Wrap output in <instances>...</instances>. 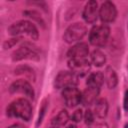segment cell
Listing matches in <instances>:
<instances>
[{"mask_svg":"<svg viewBox=\"0 0 128 128\" xmlns=\"http://www.w3.org/2000/svg\"><path fill=\"white\" fill-rule=\"evenodd\" d=\"M6 114L9 117L29 121L32 116V106L26 98H18L7 106Z\"/></svg>","mask_w":128,"mask_h":128,"instance_id":"6da1fadb","label":"cell"},{"mask_svg":"<svg viewBox=\"0 0 128 128\" xmlns=\"http://www.w3.org/2000/svg\"><path fill=\"white\" fill-rule=\"evenodd\" d=\"M8 33L15 37H29L31 40H37L39 37V32L36 26L27 20H19L14 22L8 27Z\"/></svg>","mask_w":128,"mask_h":128,"instance_id":"7a4b0ae2","label":"cell"},{"mask_svg":"<svg viewBox=\"0 0 128 128\" xmlns=\"http://www.w3.org/2000/svg\"><path fill=\"white\" fill-rule=\"evenodd\" d=\"M41 49L34 45L32 42H24L19 46L18 49H16L12 54V60L13 61H21V60H34L39 61L41 59Z\"/></svg>","mask_w":128,"mask_h":128,"instance_id":"3957f363","label":"cell"},{"mask_svg":"<svg viewBox=\"0 0 128 128\" xmlns=\"http://www.w3.org/2000/svg\"><path fill=\"white\" fill-rule=\"evenodd\" d=\"M109 35H110V28L108 25L106 24L96 25L90 30L89 42L93 46L102 47L107 43Z\"/></svg>","mask_w":128,"mask_h":128,"instance_id":"277c9868","label":"cell"},{"mask_svg":"<svg viewBox=\"0 0 128 128\" xmlns=\"http://www.w3.org/2000/svg\"><path fill=\"white\" fill-rule=\"evenodd\" d=\"M87 33L86 26L81 22H76L71 24L64 32L63 39L66 43H74L81 40Z\"/></svg>","mask_w":128,"mask_h":128,"instance_id":"5b68a950","label":"cell"},{"mask_svg":"<svg viewBox=\"0 0 128 128\" xmlns=\"http://www.w3.org/2000/svg\"><path fill=\"white\" fill-rule=\"evenodd\" d=\"M78 76L71 71H60L54 80V87L56 89H64L69 86H76L78 84Z\"/></svg>","mask_w":128,"mask_h":128,"instance_id":"8992f818","label":"cell"},{"mask_svg":"<svg viewBox=\"0 0 128 128\" xmlns=\"http://www.w3.org/2000/svg\"><path fill=\"white\" fill-rule=\"evenodd\" d=\"M68 67L76 76L86 75L91 69V63L87 58H72L68 60Z\"/></svg>","mask_w":128,"mask_h":128,"instance_id":"52a82bcc","label":"cell"},{"mask_svg":"<svg viewBox=\"0 0 128 128\" xmlns=\"http://www.w3.org/2000/svg\"><path fill=\"white\" fill-rule=\"evenodd\" d=\"M62 97L66 106L72 108L82 102V93L76 86H69L62 90Z\"/></svg>","mask_w":128,"mask_h":128,"instance_id":"ba28073f","label":"cell"},{"mask_svg":"<svg viewBox=\"0 0 128 128\" xmlns=\"http://www.w3.org/2000/svg\"><path fill=\"white\" fill-rule=\"evenodd\" d=\"M9 92L11 94H23L30 99H34L35 96V92L31 84L25 79H18L14 81L9 87Z\"/></svg>","mask_w":128,"mask_h":128,"instance_id":"9c48e42d","label":"cell"},{"mask_svg":"<svg viewBox=\"0 0 128 128\" xmlns=\"http://www.w3.org/2000/svg\"><path fill=\"white\" fill-rule=\"evenodd\" d=\"M117 17V8L111 1H105L99 8V18L103 23H111Z\"/></svg>","mask_w":128,"mask_h":128,"instance_id":"30bf717a","label":"cell"},{"mask_svg":"<svg viewBox=\"0 0 128 128\" xmlns=\"http://www.w3.org/2000/svg\"><path fill=\"white\" fill-rule=\"evenodd\" d=\"M99 16V10H98V4L95 0H90L86 3L84 6L82 17L85 20L86 23L92 24L94 23Z\"/></svg>","mask_w":128,"mask_h":128,"instance_id":"8fae6325","label":"cell"},{"mask_svg":"<svg viewBox=\"0 0 128 128\" xmlns=\"http://www.w3.org/2000/svg\"><path fill=\"white\" fill-rule=\"evenodd\" d=\"M88 54H89V47H88V44L85 42H80L73 45L67 52V56L69 59L86 58Z\"/></svg>","mask_w":128,"mask_h":128,"instance_id":"7c38bea8","label":"cell"},{"mask_svg":"<svg viewBox=\"0 0 128 128\" xmlns=\"http://www.w3.org/2000/svg\"><path fill=\"white\" fill-rule=\"evenodd\" d=\"M99 92H100L99 88L87 86V88L82 93V102L81 103L84 106H91V105L95 104L96 101L98 100L97 98H98Z\"/></svg>","mask_w":128,"mask_h":128,"instance_id":"4fadbf2b","label":"cell"},{"mask_svg":"<svg viewBox=\"0 0 128 128\" xmlns=\"http://www.w3.org/2000/svg\"><path fill=\"white\" fill-rule=\"evenodd\" d=\"M104 81L109 89H114L118 84V76L114 68L111 66H107L104 71Z\"/></svg>","mask_w":128,"mask_h":128,"instance_id":"5bb4252c","label":"cell"},{"mask_svg":"<svg viewBox=\"0 0 128 128\" xmlns=\"http://www.w3.org/2000/svg\"><path fill=\"white\" fill-rule=\"evenodd\" d=\"M108 109H109V105H108V101L105 98H100L96 101L95 103V107H94V115H96L98 118H105L108 114Z\"/></svg>","mask_w":128,"mask_h":128,"instance_id":"9a60e30c","label":"cell"},{"mask_svg":"<svg viewBox=\"0 0 128 128\" xmlns=\"http://www.w3.org/2000/svg\"><path fill=\"white\" fill-rule=\"evenodd\" d=\"M104 83V74L100 71L97 72H93L91 73L87 80H86V84L89 87H94V88H99L102 86V84Z\"/></svg>","mask_w":128,"mask_h":128,"instance_id":"2e32d148","label":"cell"},{"mask_svg":"<svg viewBox=\"0 0 128 128\" xmlns=\"http://www.w3.org/2000/svg\"><path fill=\"white\" fill-rule=\"evenodd\" d=\"M15 74H17V75H23L25 78H27L29 80H32V81H35V79H36L34 70L31 67L27 66V65H22V66L17 67L15 69Z\"/></svg>","mask_w":128,"mask_h":128,"instance_id":"e0dca14e","label":"cell"},{"mask_svg":"<svg viewBox=\"0 0 128 128\" xmlns=\"http://www.w3.org/2000/svg\"><path fill=\"white\" fill-rule=\"evenodd\" d=\"M91 62L96 67H101L106 63V56L101 50L95 49L91 53Z\"/></svg>","mask_w":128,"mask_h":128,"instance_id":"ac0fdd59","label":"cell"},{"mask_svg":"<svg viewBox=\"0 0 128 128\" xmlns=\"http://www.w3.org/2000/svg\"><path fill=\"white\" fill-rule=\"evenodd\" d=\"M69 120V114L66 110H61L51 121V124L55 127L64 126Z\"/></svg>","mask_w":128,"mask_h":128,"instance_id":"d6986e66","label":"cell"},{"mask_svg":"<svg viewBox=\"0 0 128 128\" xmlns=\"http://www.w3.org/2000/svg\"><path fill=\"white\" fill-rule=\"evenodd\" d=\"M24 14L27 16V17H30V18H33V19H35L37 22H39V23H41V25L42 26H44V21H43V19L41 18V15H39V13L38 12H36V11H25L24 12Z\"/></svg>","mask_w":128,"mask_h":128,"instance_id":"ffe728a7","label":"cell"},{"mask_svg":"<svg viewBox=\"0 0 128 128\" xmlns=\"http://www.w3.org/2000/svg\"><path fill=\"white\" fill-rule=\"evenodd\" d=\"M84 120L87 125H92L94 123V112H92L90 109H87L84 113Z\"/></svg>","mask_w":128,"mask_h":128,"instance_id":"44dd1931","label":"cell"},{"mask_svg":"<svg viewBox=\"0 0 128 128\" xmlns=\"http://www.w3.org/2000/svg\"><path fill=\"white\" fill-rule=\"evenodd\" d=\"M83 117H84V114H83L82 109H77V110H75L74 113L72 114L71 119H72V121H74V122L77 123V122H80Z\"/></svg>","mask_w":128,"mask_h":128,"instance_id":"7402d4cb","label":"cell"},{"mask_svg":"<svg viewBox=\"0 0 128 128\" xmlns=\"http://www.w3.org/2000/svg\"><path fill=\"white\" fill-rule=\"evenodd\" d=\"M19 40H20V37H15V38H12V39H8V40H6V41L3 43V48H4V49L11 48V47L14 46L16 43H18Z\"/></svg>","mask_w":128,"mask_h":128,"instance_id":"603a6c76","label":"cell"},{"mask_svg":"<svg viewBox=\"0 0 128 128\" xmlns=\"http://www.w3.org/2000/svg\"><path fill=\"white\" fill-rule=\"evenodd\" d=\"M47 110V101L44 100L43 103H42V106L40 108V113H39V117H38V121H37V125H39L41 122H42V119L45 115V112Z\"/></svg>","mask_w":128,"mask_h":128,"instance_id":"cb8c5ba5","label":"cell"},{"mask_svg":"<svg viewBox=\"0 0 128 128\" xmlns=\"http://www.w3.org/2000/svg\"><path fill=\"white\" fill-rule=\"evenodd\" d=\"M92 128H109V126L105 122H100V123H96Z\"/></svg>","mask_w":128,"mask_h":128,"instance_id":"d4e9b609","label":"cell"},{"mask_svg":"<svg viewBox=\"0 0 128 128\" xmlns=\"http://www.w3.org/2000/svg\"><path fill=\"white\" fill-rule=\"evenodd\" d=\"M124 109L128 111V90L125 92V96H124Z\"/></svg>","mask_w":128,"mask_h":128,"instance_id":"484cf974","label":"cell"},{"mask_svg":"<svg viewBox=\"0 0 128 128\" xmlns=\"http://www.w3.org/2000/svg\"><path fill=\"white\" fill-rule=\"evenodd\" d=\"M7 128H26L24 125H22V124H19V123H16V124H13V125H11V126H9V127H7Z\"/></svg>","mask_w":128,"mask_h":128,"instance_id":"4316f807","label":"cell"},{"mask_svg":"<svg viewBox=\"0 0 128 128\" xmlns=\"http://www.w3.org/2000/svg\"><path fill=\"white\" fill-rule=\"evenodd\" d=\"M65 128H77V127H76V125H75V124H72V123H71V124L67 125Z\"/></svg>","mask_w":128,"mask_h":128,"instance_id":"83f0119b","label":"cell"},{"mask_svg":"<svg viewBox=\"0 0 128 128\" xmlns=\"http://www.w3.org/2000/svg\"><path fill=\"white\" fill-rule=\"evenodd\" d=\"M124 128H128V123H126V124H125V126H124Z\"/></svg>","mask_w":128,"mask_h":128,"instance_id":"f1b7e54d","label":"cell"},{"mask_svg":"<svg viewBox=\"0 0 128 128\" xmlns=\"http://www.w3.org/2000/svg\"><path fill=\"white\" fill-rule=\"evenodd\" d=\"M51 128H59V127H55V126H53V127H51Z\"/></svg>","mask_w":128,"mask_h":128,"instance_id":"f546056e","label":"cell"},{"mask_svg":"<svg viewBox=\"0 0 128 128\" xmlns=\"http://www.w3.org/2000/svg\"><path fill=\"white\" fill-rule=\"evenodd\" d=\"M127 29H128V22H127Z\"/></svg>","mask_w":128,"mask_h":128,"instance_id":"4dcf8cb0","label":"cell"}]
</instances>
